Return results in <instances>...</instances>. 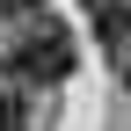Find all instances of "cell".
<instances>
[{
  "label": "cell",
  "mask_w": 131,
  "mask_h": 131,
  "mask_svg": "<svg viewBox=\"0 0 131 131\" xmlns=\"http://www.w3.org/2000/svg\"><path fill=\"white\" fill-rule=\"evenodd\" d=\"M7 66H15V80H29V88H58V80L73 73V37H66L58 22H29L22 44L7 51Z\"/></svg>",
  "instance_id": "obj_1"
},
{
  "label": "cell",
  "mask_w": 131,
  "mask_h": 131,
  "mask_svg": "<svg viewBox=\"0 0 131 131\" xmlns=\"http://www.w3.org/2000/svg\"><path fill=\"white\" fill-rule=\"evenodd\" d=\"M88 7V37L109 58H131V0H80Z\"/></svg>",
  "instance_id": "obj_2"
},
{
  "label": "cell",
  "mask_w": 131,
  "mask_h": 131,
  "mask_svg": "<svg viewBox=\"0 0 131 131\" xmlns=\"http://www.w3.org/2000/svg\"><path fill=\"white\" fill-rule=\"evenodd\" d=\"M0 131H29V109L15 102V95H0Z\"/></svg>",
  "instance_id": "obj_3"
},
{
  "label": "cell",
  "mask_w": 131,
  "mask_h": 131,
  "mask_svg": "<svg viewBox=\"0 0 131 131\" xmlns=\"http://www.w3.org/2000/svg\"><path fill=\"white\" fill-rule=\"evenodd\" d=\"M29 7H44V0H0V15H29Z\"/></svg>",
  "instance_id": "obj_4"
},
{
  "label": "cell",
  "mask_w": 131,
  "mask_h": 131,
  "mask_svg": "<svg viewBox=\"0 0 131 131\" xmlns=\"http://www.w3.org/2000/svg\"><path fill=\"white\" fill-rule=\"evenodd\" d=\"M124 95H131V58H124Z\"/></svg>",
  "instance_id": "obj_5"
}]
</instances>
